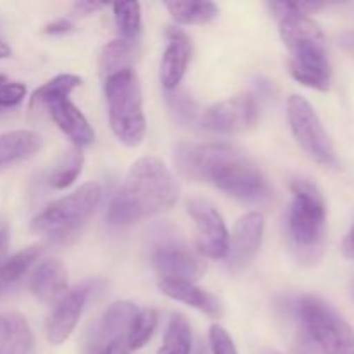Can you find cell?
Listing matches in <instances>:
<instances>
[{
    "mask_svg": "<svg viewBox=\"0 0 354 354\" xmlns=\"http://www.w3.org/2000/svg\"><path fill=\"white\" fill-rule=\"evenodd\" d=\"M175 165L185 178L211 183L239 201L259 203L272 194L261 168L228 144L183 142L175 147Z\"/></svg>",
    "mask_w": 354,
    "mask_h": 354,
    "instance_id": "6da1fadb",
    "label": "cell"
},
{
    "mask_svg": "<svg viewBox=\"0 0 354 354\" xmlns=\"http://www.w3.org/2000/svg\"><path fill=\"white\" fill-rule=\"evenodd\" d=\"M178 183L168 166L158 158L144 156L131 165L123 185L114 194L107 221L128 227L175 206Z\"/></svg>",
    "mask_w": 354,
    "mask_h": 354,
    "instance_id": "7a4b0ae2",
    "label": "cell"
},
{
    "mask_svg": "<svg viewBox=\"0 0 354 354\" xmlns=\"http://www.w3.org/2000/svg\"><path fill=\"white\" fill-rule=\"evenodd\" d=\"M270 10L279 19L280 37L289 50V71L296 82L310 88L327 92L332 69L327 55V41L322 28L299 3L270 2Z\"/></svg>",
    "mask_w": 354,
    "mask_h": 354,
    "instance_id": "3957f363",
    "label": "cell"
},
{
    "mask_svg": "<svg viewBox=\"0 0 354 354\" xmlns=\"http://www.w3.org/2000/svg\"><path fill=\"white\" fill-rule=\"evenodd\" d=\"M292 203L287 214L290 244L301 261H317L327 234V206L320 189L306 178L290 182Z\"/></svg>",
    "mask_w": 354,
    "mask_h": 354,
    "instance_id": "277c9868",
    "label": "cell"
},
{
    "mask_svg": "<svg viewBox=\"0 0 354 354\" xmlns=\"http://www.w3.org/2000/svg\"><path fill=\"white\" fill-rule=\"evenodd\" d=\"M102 201V189L97 182L83 183L80 189L54 201L31 220V232L52 244H66L76 237Z\"/></svg>",
    "mask_w": 354,
    "mask_h": 354,
    "instance_id": "5b68a950",
    "label": "cell"
},
{
    "mask_svg": "<svg viewBox=\"0 0 354 354\" xmlns=\"http://www.w3.org/2000/svg\"><path fill=\"white\" fill-rule=\"evenodd\" d=\"M111 130L127 147H137L145 137L144 107L140 80L133 68L121 69L106 76L104 82Z\"/></svg>",
    "mask_w": 354,
    "mask_h": 354,
    "instance_id": "8992f818",
    "label": "cell"
},
{
    "mask_svg": "<svg viewBox=\"0 0 354 354\" xmlns=\"http://www.w3.org/2000/svg\"><path fill=\"white\" fill-rule=\"evenodd\" d=\"M296 315L303 330L322 354H354V330L327 301L304 296L297 301Z\"/></svg>",
    "mask_w": 354,
    "mask_h": 354,
    "instance_id": "52a82bcc",
    "label": "cell"
},
{
    "mask_svg": "<svg viewBox=\"0 0 354 354\" xmlns=\"http://www.w3.org/2000/svg\"><path fill=\"white\" fill-rule=\"evenodd\" d=\"M287 121L299 147L315 162L324 166L337 165V156L330 137L325 131L317 111L301 95H290L287 100Z\"/></svg>",
    "mask_w": 354,
    "mask_h": 354,
    "instance_id": "ba28073f",
    "label": "cell"
},
{
    "mask_svg": "<svg viewBox=\"0 0 354 354\" xmlns=\"http://www.w3.org/2000/svg\"><path fill=\"white\" fill-rule=\"evenodd\" d=\"M258 116L259 106L256 97L251 93H239L207 107L201 114V124L214 133L234 135L254 127Z\"/></svg>",
    "mask_w": 354,
    "mask_h": 354,
    "instance_id": "9c48e42d",
    "label": "cell"
},
{
    "mask_svg": "<svg viewBox=\"0 0 354 354\" xmlns=\"http://www.w3.org/2000/svg\"><path fill=\"white\" fill-rule=\"evenodd\" d=\"M187 211L196 223V242L201 254L209 259L227 258L230 234L214 204L206 199H192L187 204Z\"/></svg>",
    "mask_w": 354,
    "mask_h": 354,
    "instance_id": "30bf717a",
    "label": "cell"
},
{
    "mask_svg": "<svg viewBox=\"0 0 354 354\" xmlns=\"http://www.w3.org/2000/svg\"><path fill=\"white\" fill-rule=\"evenodd\" d=\"M152 265L161 280H185L194 283L206 272L199 256L175 242L158 245L152 252Z\"/></svg>",
    "mask_w": 354,
    "mask_h": 354,
    "instance_id": "8fae6325",
    "label": "cell"
},
{
    "mask_svg": "<svg viewBox=\"0 0 354 354\" xmlns=\"http://www.w3.org/2000/svg\"><path fill=\"white\" fill-rule=\"evenodd\" d=\"M265 232V216L258 211L244 214L235 223L228 242L227 261L232 270H244L259 252Z\"/></svg>",
    "mask_w": 354,
    "mask_h": 354,
    "instance_id": "7c38bea8",
    "label": "cell"
},
{
    "mask_svg": "<svg viewBox=\"0 0 354 354\" xmlns=\"http://www.w3.org/2000/svg\"><path fill=\"white\" fill-rule=\"evenodd\" d=\"M86 297H88V287H78V289L66 294L55 304L54 311L45 324V335H47V341L50 344L59 346L68 341V337L78 325Z\"/></svg>",
    "mask_w": 354,
    "mask_h": 354,
    "instance_id": "4fadbf2b",
    "label": "cell"
},
{
    "mask_svg": "<svg viewBox=\"0 0 354 354\" xmlns=\"http://www.w3.org/2000/svg\"><path fill=\"white\" fill-rule=\"evenodd\" d=\"M138 313V308L130 301H118L111 304L104 315L100 317L99 324L95 325L92 332V342H90V351L95 354L104 346L116 339L127 337V332L130 328V324L133 322L135 315Z\"/></svg>",
    "mask_w": 354,
    "mask_h": 354,
    "instance_id": "5bb4252c",
    "label": "cell"
},
{
    "mask_svg": "<svg viewBox=\"0 0 354 354\" xmlns=\"http://www.w3.org/2000/svg\"><path fill=\"white\" fill-rule=\"evenodd\" d=\"M44 109L48 111L54 123L57 124L59 130L76 145V147H86V145L93 144L95 140V133H93L92 127L83 116L82 111L69 100V97H62V99H55L48 102Z\"/></svg>",
    "mask_w": 354,
    "mask_h": 354,
    "instance_id": "9a60e30c",
    "label": "cell"
},
{
    "mask_svg": "<svg viewBox=\"0 0 354 354\" xmlns=\"http://www.w3.org/2000/svg\"><path fill=\"white\" fill-rule=\"evenodd\" d=\"M168 40V47H166L161 61L159 78H161L162 86L168 92H171V90L178 88L183 76H185L192 48H190L189 37L178 28H169Z\"/></svg>",
    "mask_w": 354,
    "mask_h": 354,
    "instance_id": "2e32d148",
    "label": "cell"
},
{
    "mask_svg": "<svg viewBox=\"0 0 354 354\" xmlns=\"http://www.w3.org/2000/svg\"><path fill=\"white\" fill-rule=\"evenodd\" d=\"M30 290L40 303L57 304L68 290V272L57 259L40 263L30 279Z\"/></svg>",
    "mask_w": 354,
    "mask_h": 354,
    "instance_id": "e0dca14e",
    "label": "cell"
},
{
    "mask_svg": "<svg viewBox=\"0 0 354 354\" xmlns=\"http://www.w3.org/2000/svg\"><path fill=\"white\" fill-rule=\"evenodd\" d=\"M158 287L169 299L178 301V303L187 304L190 308H196V310L207 315V317H223V304L220 303V299L211 292H207V290L197 287L196 283L185 282V280H159Z\"/></svg>",
    "mask_w": 354,
    "mask_h": 354,
    "instance_id": "ac0fdd59",
    "label": "cell"
},
{
    "mask_svg": "<svg viewBox=\"0 0 354 354\" xmlns=\"http://www.w3.org/2000/svg\"><path fill=\"white\" fill-rule=\"evenodd\" d=\"M0 354H35L33 332L23 315H0Z\"/></svg>",
    "mask_w": 354,
    "mask_h": 354,
    "instance_id": "d6986e66",
    "label": "cell"
},
{
    "mask_svg": "<svg viewBox=\"0 0 354 354\" xmlns=\"http://www.w3.org/2000/svg\"><path fill=\"white\" fill-rule=\"evenodd\" d=\"M41 137L31 130H12L0 135V169L31 158L41 149Z\"/></svg>",
    "mask_w": 354,
    "mask_h": 354,
    "instance_id": "ffe728a7",
    "label": "cell"
},
{
    "mask_svg": "<svg viewBox=\"0 0 354 354\" xmlns=\"http://www.w3.org/2000/svg\"><path fill=\"white\" fill-rule=\"evenodd\" d=\"M190 351H192V328L189 320L182 313L171 315L158 354H190Z\"/></svg>",
    "mask_w": 354,
    "mask_h": 354,
    "instance_id": "44dd1931",
    "label": "cell"
},
{
    "mask_svg": "<svg viewBox=\"0 0 354 354\" xmlns=\"http://www.w3.org/2000/svg\"><path fill=\"white\" fill-rule=\"evenodd\" d=\"M83 152L78 147L68 149L61 154V158L57 159V162L52 168L50 175H48V183H50L52 189L55 190H64L69 185L75 183V180L78 178L80 173L83 169Z\"/></svg>",
    "mask_w": 354,
    "mask_h": 354,
    "instance_id": "7402d4cb",
    "label": "cell"
},
{
    "mask_svg": "<svg viewBox=\"0 0 354 354\" xmlns=\"http://www.w3.org/2000/svg\"><path fill=\"white\" fill-rule=\"evenodd\" d=\"M82 85V78L76 75H59L41 85L33 92L30 99V109H44L48 102L55 99H62V97H69V93L75 88Z\"/></svg>",
    "mask_w": 354,
    "mask_h": 354,
    "instance_id": "603a6c76",
    "label": "cell"
},
{
    "mask_svg": "<svg viewBox=\"0 0 354 354\" xmlns=\"http://www.w3.org/2000/svg\"><path fill=\"white\" fill-rule=\"evenodd\" d=\"M166 9L180 24H206L218 16L213 2H166Z\"/></svg>",
    "mask_w": 354,
    "mask_h": 354,
    "instance_id": "cb8c5ba5",
    "label": "cell"
},
{
    "mask_svg": "<svg viewBox=\"0 0 354 354\" xmlns=\"http://www.w3.org/2000/svg\"><path fill=\"white\" fill-rule=\"evenodd\" d=\"M135 61V44L118 38L109 41L102 48L100 54V71L104 76H109L121 69L131 68V62Z\"/></svg>",
    "mask_w": 354,
    "mask_h": 354,
    "instance_id": "d4e9b609",
    "label": "cell"
},
{
    "mask_svg": "<svg viewBox=\"0 0 354 354\" xmlns=\"http://www.w3.org/2000/svg\"><path fill=\"white\" fill-rule=\"evenodd\" d=\"M159 315L154 308H144L138 310L135 315L133 322L130 324V328L127 332V344L130 351H137V349L144 348L151 337L154 335L156 328H158Z\"/></svg>",
    "mask_w": 354,
    "mask_h": 354,
    "instance_id": "484cf974",
    "label": "cell"
},
{
    "mask_svg": "<svg viewBox=\"0 0 354 354\" xmlns=\"http://www.w3.org/2000/svg\"><path fill=\"white\" fill-rule=\"evenodd\" d=\"M114 19L121 38L130 44H135L142 31V7L138 2L114 3Z\"/></svg>",
    "mask_w": 354,
    "mask_h": 354,
    "instance_id": "4316f807",
    "label": "cell"
},
{
    "mask_svg": "<svg viewBox=\"0 0 354 354\" xmlns=\"http://www.w3.org/2000/svg\"><path fill=\"white\" fill-rule=\"evenodd\" d=\"M40 254L41 245L35 244L7 258L0 265V283H10L19 280L33 266V263L40 258Z\"/></svg>",
    "mask_w": 354,
    "mask_h": 354,
    "instance_id": "83f0119b",
    "label": "cell"
},
{
    "mask_svg": "<svg viewBox=\"0 0 354 354\" xmlns=\"http://www.w3.org/2000/svg\"><path fill=\"white\" fill-rule=\"evenodd\" d=\"M173 93L166 95V102H168L169 111L173 113L175 120L180 124H192L197 120L199 114V107H197L196 100L190 95H187L182 90H171Z\"/></svg>",
    "mask_w": 354,
    "mask_h": 354,
    "instance_id": "f1b7e54d",
    "label": "cell"
},
{
    "mask_svg": "<svg viewBox=\"0 0 354 354\" xmlns=\"http://www.w3.org/2000/svg\"><path fill=\"white\" fill-rule=\"evenodd\" d=\"M26 97V86L21 82H6L0 85V109L19 106Z\"/></svg>",
    "mask_w": 354,
    "mask_h": 354,
    "instance_id": "f546056e",
    "label": "cell"
},
{
    "mask_svg": "<svg viewBox=\"0 0 354 354\" xmlns=\"http://www.w3.org/2000/svg\"><path fill=\"white\" fill-rule=\"evenodd\" d=\"M209 348L213 354H239L228 332L220 325L209 328Z\"/></svg>",
    "mask_w": 354,
    "mask_h": 354,
    "instance_id": "4dcf8cb0",
    "label": "cell"
},
{
    "mask_svg": "<svg viewBox=\"0 0 354 354\" xmlns=\"http://www.w3.org/2000/svg\"><path fill=\"white\" fill-rule=\"evenodd\" d=\"M44 31L47 35H64V33H69V31H73V23L69 19L61 17V19H55L52 21V23H48L47 26L44 28Z\"/></svg>",
    "mask_w": 354,
    "mask_h": 354,
    "instance_id": "1f68e13d",
    "label": "cell"
},
{
    "mask_svg": "<svg viewBox=\"0 0 354 354\" xmlns=\"http://www.w3.org/2000/svg\"><path fill=\"white\" fill-rule=\"evenodd\" d=\"M95 354H130V349H128L127 344V337H121L109 342V344L104 346V348L99 349Z\"/></svg>",
    "mask_w": 354,
    "mask_h": 354,
    "instance_id": "d6a6232c",
    "label": "cell"
},
{
    "mask_svg": "<svg viewBox=\"0 0 354 354\" xmlns=\"http://www.w3.org/2000/svg\"><path fill=\"white\" fill-rule=\"evenodd\" d=\"M104 7V3L100 2H85V0H80L75 2L73 9L76 14H82V16H90V14H95L97 10H100Z\"/></svg>",
    "mask_w": 354,
    "mask_h": 354,
    "instance_id": "836d02e7",
    "label": "cell"
},
{
    "mask_svg": "<svg viewBox=\"0 0 354 354\" xmlns=\"http://www.w3.org/2000/svg\"><path fill=\"white\" fill-rule=\"evenodd\" d=\"M342 254H344L346 259L354 261V225L344 237V241H342Z\"/></svg>",
    "mask_w": 354,
    "mask_h": 354,
    "instance_id": "e575fe53",
    "label": "cell"
},
{
    "mask_svg": "<svg viewBox=\"0 0 354 354\" xmlns=\"http://www.w3.org/2000/svg\"><path fill=\"white\" fill-rule=\"evenodd\" d=\"M7 249H9V230L7 227H0V265L7 259Z\"/></svg>",
    "mask_w": 354,
    "mask_h": 354,
    "instance_id": "d590c367",
    "label": "cell"
},
{
    "mask_svg": "<svg viewBox=\"0 0 354 354\" xmlns=\"http://www.w3.org/2000/svg\"><path fill=\"white\" fill-rule=\"evenodd\" d=\"M10 55V47L3 40H0V59H7Z\"/></svg>",
    "mask_w": 354,
    "mask_h": 354,
    "instance_id": "8d00e7d4",
    "label": "cell"
},
{
    "mask_svg": "<svg viewBox=\"0 0 354 354\" xmlns=\"http://www.w3.org/2000/svg\"><path fill=\"white\" fill-rule=\"evenodd\" d=\"M7 82V76L6 75H0V85H2V83H6Z\"/></svg>",
    "mask_w": 354,
    "mask_h": 354,
    "instance_id": "74e56055",
    "label": "cell"
},
{
    "mask_svg": "<svg viewBox=\"0 0 354 354\" xmlns=\"http://www.w3.org/2000/svg\"><path fill=\"white\" fill-rule=\"evenodd\" d=\"M353 44H354V41H353Z\"/></svg>",
    "mask_w": 354,
    "mask_h": 354,
    "instance_id": "f35d334b",
    "label": "cell"
}]
</instances>
